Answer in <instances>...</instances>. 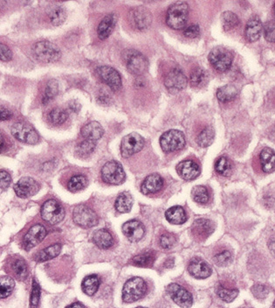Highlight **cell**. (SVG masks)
Here are the masks:
<instances>
[{"instance_id": "cell-5", "label": "cell", "mask_w": 275, "mask_h": 308, "mask_svg": "<svg viewBox=\"0 0 275 308\" xmlns=\"http://www.w3.org/2000/svg\"><path fill=\"white\" fill-rule=\"evenodd\" d=\"M160 145L165 152L178 151L185 147L186 138L181 131L169 130L165 132L160 138Z\"/></svg>"}, {"instance_id": "cell-39", "label": "cell", "mask_w": 275, "mask_h": 308, "mask_svg": "<svg viewBox=\"0 0 275 308\" xmlns=\"http://www.w3.org/2000/svg\"><path fill=\"white\" fill-rule=\"evenodd\" d=\"M87 184V178L83 175H75L70 178L67 184V188L73 193H76L84 189Z\"/></svg>"}, {"instance_id": "cell-28", "label": "cell", "mask_w": 275, "mask_h": 308, "mask_svg": "<svg viewBox=\"0 0 275 308\" xmlns=\"http://www.w3.org/2000/svg\"><path fill=\"white\" fill-rule=\"evenodd\" d=\"M165 217L169 222L174 225H182L187 220L186 211L178 206L168 209L165 213Z\"/></svg>"}, {"instance_id": "cell-22", "label": "cell", "mask_w": 275, "mask_h": 308, "mask_svg": "<svg viewBox=\"0 0 275 308\" xmlns=\"http://www.w3.org/2000/svg\"><path fill=\"white\" fill-rule=\"evenodd\" d=\"M117 20V17L114 13H110L103 18L97 28L99 39L102 40L108 39L114 31Z\"/></svg>"}, {"instance_id": "cell-40", "label": "cell", "mask_w": 275, "mask_h": 308, "mask_svg": "<svg viewBox=\"0 0 275 308\" xmlns=\"http://www.w3.org/2000/svg\"><path fill=\"white\" fill-rule=\"evenodd\" d=\"M192 198L198 204H207L209 201L210 195L207 187L197 186L193 187L192 192Z\"/></svg>"}, {"instance_id": "cell-10", "label": "cell", "mask_w": 275, "mask_h": 308, "mask_svg": "<svg viewBox=\"0 0 275 308\" xmlns=\"http://www.w3.org/2000/svg\"><path fill=\"white\" fill-rule=\"evenodd\" d=\"M12 134L20 142L34 145L39 141V134L32 126L23 122H17L12 126Z\"/></svg>"}, {"instance_id": "cell-21", "label": "cell", "mask_w": 275, "mask_h": 308, "mask_svg": "<svg viewBox=\"0 0 275 308\" xmlns=\"http://www.w3.org/2000/svg\"><path fill=\"white\" fill-rule=\"evenodd\" d=\"M263 27L260 18L257 16L251 17L245 25V36L249 42L257 41L261 35Z\"/></svg>"}, {"instance_id": "cell-47", "label": "cell", "mask_w": 275, "mask_h": 308, "mask_svg": "<svg viewBox=\"0 0 275 308\" xmlns=\"http://www.w3.org/2000/svg\"><path fill=\"white\" fill-rule=\"evenodd\" d=\"M214 261L219 267H225L232 261V253L228 250H224L214 256Z\"/></svg>"}, {"instance_id": "cell-12", "label": "cell", "mask_w": 275, "mask_h": 308, "mask_svg": "<svg viewBox=\"0 0 275 308\" xmlns=\"http://www.w3.org/2000/svg\"><path fill=\"white\" fill-rule=\"evenodd\" d=\"M144 139L138 134L133 133L123 138L121 144V153L123 158H128L138 153L143 149Z\"/></svg>"}, {"instance_id": "cell-49", "label": "cell", "mask_w": 275, "mask_h": 308, "mask_svg": "<svg viewBox=\"0 0 275 308\" xmlns=\"http://www.w3.org/2000/svg\"><path fill=\"white\" fill-rule=\"evenodd\" d=\"M39 297H40V288L35 279L33 280V289L31 293L30 307L37 308L39 305Z\"/></svg>"}, {"instance_id": "cell-62", "label": "cell", "mask_w": 275, "mask_h": 308, "mask_svg": "<svg viewBox=\"0 0 275 308\" xmlns=\"http://www.w3.org/2000/svg\"><path fill=\"white\" fill-rule=\"evenodd\" d=\"M273 308H275V301L274 303H273Z\"/></svg>"}, {"instance_id": "cell-34", "label": "cell", "mask_w": 275, "mask_h": 308, "mask_svg": "<svg viewBox=\"0 0 275 308\" xmlns=\"http://www.w3.org/2000/svg\"><path fill=\"white\" fill-rule=\"evenodd\" d=\"M214 137H215V134H214L213 128L211 126H205L198 134L196 140H197V145L201 147H207L213 144Z\"/></svg>"}, {"instance_id": "cell-57", "label": "cell", "mask_w": 275, "mask_h": 308, "mask_svg": "<svg viewBox=\"0 0 275 308\" xmlns=\"http://www.w3.org/2000/svg\"><path fill=\"white\" fill-rule=\"evenodd\" d=\"M268 247H269L270 252H272V254L274 256L275 258V238L270 240Z\"/></svg>"}, {"instance_id": "cell-1", "label": "cell", "mask_w": 275, "mask_h": 308, "mask_svg": "<svg viewBox=\"0 0 275 308\" xmlns=\"http://www.w3.org/2000/svg\"><path fill=\"white\" fill-rule=\"evenodd\" d=\"M189 6L186 2L172 4L166 13V24L174 30H181L188 20Z\"/></svg>"}, {"instance_id": "cell-36", "label": "cell", "mask_w": 275, "mask_h": 308, "mask_svg": "<svg viewBox=\"0 0 275 308\" xmlns=\"http://www.w3.org/2000/svg\"><path fill=\"white\" fill-rule=\"evenodd\" d=\"M221 23L224 30L231 31L239 24V19L235 13L230 11H226L222 13Z\"/></svg>"}, {"instance_id": "cell-9", "label": "cell", "mask_w": 275, "mask_h": 308, "mask_svg": "<svg viewBox=\"0 0 275 308\" xmlns=\"http://www.w3.org/2000/svg\"><path fill=\"white\" fill-rule=\"evenodd\" d=\"M42 219L51 225L61 222L65 217V210L61 204L54 199L45 201L41 208Z\"/></svg>"}, {"instance_id": "cell-59", "label": "cell", "mask_w": 275, "mask_h": 308, "mask_svg": "<svg viewBox=\"0 0 275 308\" xmlns=\"http://www.w3.org/2000/svg\"><path fill=\"white\" fill-rule=\"evenodd\" d=\"M5 144H6V141L4 139V137L1 136V149H2V151L5 150Z\"/></svg>"}, {"instance_id": "cell-45", "label": "cell", "mask_w": 275, "mask_h": 308, "mask_svg": "<svg viewBox=\"0 0 275 308\" xmlns=\"http://www.w3.org/2000/svg\"><path fill=\"white\" fill-rule=\"evenodd\" d=\"M96 145V142H94L92 140H88V139H85L84 141L77 145L76 153L78 154L80 157H87L95 151Z\"/></svg>"}, {"instance_id": "cell-30", "label": "cell", "mask_w": 275, "mask_h": 308, "mask_svg": "<svg viewBox=\"0 0 275 308\" xmlns=\"http://www.w3.org/2000/svg\"><path fill=\"white\" fill-rule=\"evenodd\" d=\"M60 251H61V246L60 244H54L38 252V254L35 256V261L37 262L50 261L57 257L58 255L60 254Z\"/></svg>"}, {"instance_id": "cell-58", "label": "cell", "mask_w": 275, "mask_h": 308, "mask_svg": "<svg viewBox=\"0 0 275 308\" xmlns=\"http://www.w3.org/2000/svg\"><path fill=\"white\" fill-rule=\"evenodd\" d=\"M66 308H86L85 307V305H82L81 303L80 302H75L73 303L72 305H68L67 307Z\"/></svg>"}, {"instance_id": "cell-48", "label": "cell", "mask_w": 275, "mask_h": 308, "mask_svg": "<svg viewBox=\"0 0 275 308\" xmlns=\"http://www.w3.org/2000/svg\"><path fill=\"white\" fill-rule=\"evenodd\" d=\"M264 37L268 42L275 43V21H268L263 27Z\"/></svg>"}, {"instance_id": "cell-42", "label": "cell", "mask_w": 275, "mask_h": 308, "mask_svg": "<svg viewBox=\"0 0 275 308\" xmlns=\"http://www.w3.org/2000/svg\"><path fill=\"white\" fill-rule=\"evenodd\" d=\"M12 272L19 279H25L28 275V268L26 261L22 259H18L12 264Z\"/></svg>"}, {"instance_id": "cell-29", "label": "cell", "mask_w": 275, "mask_h": 308, "mask_svg": "<svg viewBox=\"0 0 275 308\" xmlns=\"http://www.w3.org/2000/svg\"><path fill=\"white\" fill-rule=\"evenodd\" d=\"M132 206H133V198L131 194L128 192L120 193L114 203V208L117 212H119L121 214H126L130 212Z\"/></svg>"}, {"instance_id": "cell-27", "label": "cell", "mask_w": 275, "mask_h": 308, "mask_svg": "<svg viewBox=\"0 0 275 308\" xmlns=\"http://www.w3.org/2000/svg\"><path fill=\"white\" fill-rule=\"evenodd\" d=\"M94 243L101 249L110 248L114 244V240L109 232L105 229H100L94 234Z\"/></svg>"}, {"instance_id": "cell-35", "label": "cell", "mask_w": 275, "mask_h": 308, "mask_svg": "<svg viewBox=\"0 0 275 308\" xmlns=\"http://www.w3.org/2000/svg\"><path fill=\"white\" fill-rule=\"evenodd\" d=\"M215 170L218 174L224 177H229L233 172V163L228 158L223 156L216 161Z\"/></svg>"}, {"instance_id": "cell-20", "label": "cell", "mask_w": 275, "mask_h": 308, "mask_svg": "<svg viewBox=\"0 0 275 308\" xmlns=\"http://www.w3.org/2000/svg\"><path fill=\"white\" fill-rule=\"evenodd\" d=\"M189 273L196 278H207L212 274V268L199 258L192 259L188 266Z\"/></svg>"}, {"instance_id": "cell-18", "label": "cell", "mask_w": 275, "mask_h": 308, "mask_svg": "<svg viewBox=\"0 0 275 308\" xmlns=\"http://www.w3.org/2000/svg\"><path fill=\"white\" fill-rule=\"evenodd\" d=\"M123 233L130 242H138L145 234L144 226L138 220H129L123 225Z\"/></svg>"}, {"instance_id": "cell-14", "label": "cell", "mask_w": 275, "mask_h": 308, "mask_svg": "<svg viewBox=\"0 0 275 308\" xmlns=\"http://www.w3.org/2000/svg\"><path fill=\"white\" fill-rule=\"evenodd\" d=\"M187 79L179 68L171 69L165 78V86L170 92H177L186 88Z\"/></svg>"}, {"instance_id": "cell-38", "label": "cell", "mask_w": 275, "mask_h": 308, "mask_svg": "<svg viewBox=\"0 0 275 308\" xmlns=\"http://www.w3.org/2000/svg\"><path fill=\"white\" fill-rule=\"evenodd\" d=\"M1 288H0V296L2 299L12 294L15 288V281L10 276H3L1 279Z\"/></svg>"}, {"instance_id": "cell-55", "label": "cell", "mask_w": 275, "mask_h": 308, "mask_svg": "<svg viewBox=\"0 0 275 308\" xmlns=\"http://www.w3.org/2000/svg\"><path fill=\"white\" fill-rule=\"evenodd\" d=\"M12 113L10 112L9 110L6 109L5 107H1V114H0V118L2 121H6L8 119L12 118Z\"/></svg>"}, {"instance_id": "cell-41", "label": "cell", "mask_w": 275, "mask_h": 308, "mask_svg": "<svg viewBox=\"0 0 275 308\" xmlns=\"http://www.w3.org/2000/svg\"><path fill=\"white\" fill-rule=\"evenodd\" d=\"M48 118L53 124H61L66 121L67 118H68V113H67L66 110L56 107V108L52 110L50 113H49Z\"/></svg>"}, {"instance_id": "cell-16", "label": "cell", "mask_w": 275, "mask_h": 308, "mask_svg": "<svg viewBox=\"0 0 275 308\" xmlns=\"http://www.w3.org/2000/svg\"><path fill=\"white\" fill-rule=\"evenodd\" d=\"M47 236V230L42 225H35L32 226L27 232L23 239V246L27 251L38 246L41 243Z\"/></svg>"}, {"instance_id": "cell-17", "label": "cell", "mask_w": 275, "mask_h": 308, "mask_svg": "<svg viewBox=\"0 0 275 308\" xmlns=\"http://www.w3.org/2000/svg\"><path fill=\"white\" fill-rule=\"evenodd\" d=\"M39 184L30 177H24L20 178L14 186V191L19 198L27 199L35 195L39 191Z\"/></svg>"}, {"instance_id": "cell-43", "label": "cell", "mask_w": 275, "mask_h": 308, "mask_svg": "<svg viewBox=\"0 0 275 308\" xmlns=\"http://www.w3.org/2000/svg\"><path fill=\"white\" fill-rule=\"evenodd\" d=\"M58 92H59V86H58L57 81L54 80H50L45 86V93H44V97L42 99V103L48 104L49 101H51L53 98L56 97Z\"/></svg>"}, {"instance_id": "cell-13", "label": "cell", "mask_w": 275, "mask_h": 308, "mask_svg": "<svg viewBox=\"0 0 275 308\" xmlns=\"http://www.w3.org/2000/svg\"><path fill=\"white\" fill-rule=\"evenodd\" d=\"M167 293L180 307L190 308L193 304V298L191 293L178 284L170 285L167 288Z\"/></svg>"}, {"instance_id": "cell-31", "label": "cell", "mask_w": 275, "mask_h": 308, "mask_svg": "<svg viewBox=\"0 0 275 308\" xmlns=\"http://www.w3.org/2000/svg\"><path fill=\"white\" fill-rule=\"evenodd\" d=\"M156 260V252L148 251L142 254L136 255L132 259V264L135 267H150L152 266Z\"/></svg>"}, {"instance_id": "cell-54", "label": "cell", "mask_w": 275, "mask_h": 308, "mask_svg": "<svg viewBox=\"0 0 275 308\" xmlns=\"http://www.w3.org/2000/svg\"><path fill=\"white\" fill-rule=\"evenodd\" d=\"M0 57L2 61H9L12 60V53L8 46L2 44L0 46Z\"/></svg>"}, {"instance_id": "cell-24", "label": "cell", "mask_w": 275, "mask_h": 308, "mask_svg": "<svg viewBox=\"0 0 275 308\" xmlns=\"http://www.w3.org/2000/svg\"><path fill=\"white\" fill-rule=\"evenodd\" d=\"M164 186V181L161 176L156 173L150 174L144 179L141 191L144 194H150V193H155L159 192Z\"/></svg>"}, {"instance_id": "cell-32", "label": "cell", "mask_w": 275, "mask_h": 308, "mask_svg": "<svg viewBox=\"0 0 275 308\" xmlns=\"http://www.w3.org/2000/svg\"><path fill=\"white\" fill-rule=\"evenodd\" d=\"M217 98L218 100L221 101L223 103L230 102L234 100L238 95V90L236 87L232 85H226V86H222L218 88L217 91Z\"/></svg>"}, {"instance_id": "cell-51", "label": "cell", "mask_w": 275, "mask_h": 308, "mask_svg": "<svg viewBox=\"0 0 275 308\" xmlns=\"http://www.w3.org/2000/svg\"><path fill=\"white\" fill-rule=\"evenodd\" d=\"M184 35L189 39H195L200 35V27L197 24H190L184 31Z\"/></svg>"}, {"instance_id": "cell-8", "label": "cell", "mask_w": 275, "mask_h": 308, "mask_svg": "<svg viewBox=\"0 0 275 308\" xmlns=\"http://www.w3.org/2000/svg\"><path fill=\"white\" fill-rule=\"evenodd\" d=\"M73 219L76 225L83 228H91L99 222L97 214L85 204H79L75 208Z\"/></svg>"}, {"instance_id": "cell-26", "label": "cell", "mask_w": 275, "mask_h": 308, "mask_svg": "<svg viewBox=\"0 0 275 308\" xmlns=\"http://www.w3.org/2000/svg\"><path fill=\"white\" fill-rule=\"evenodd\" d=\"M260 167L264 172L270 173L275 170V151L272 149L266 147L260 151Z\"/></svg>"}, {"instance_id": "cell-50", "label": "cell", "mask_w": 275, "mask_h": 308, "mask_svg": "<svg viewBox=\"0 0 275 308\" xmlns=\"http://www.w3.org/2000/svg\"><path fill=\"white\" fill-rule=\"evenodd\" d=\"M176 243L175 235L170 233H165L160 238V245L165 249H170Z\"/></svg>"}, {"instance_id": "cell-25", "label": "cell", "mask_w": 275, "mask_h": 308, "mask_svg": "<svg viewBox=\"0 0 275 308\" xmlns=\"http://www.w3.org/2000/svg\"><path fill=\"white\" fill-rule=\"evenodd\" d=\"M214 230L213 223L207 219H197L192 225V233L195 236L200 239H205L213 234Z\"/></svg>"}, {"instance_id": "cell-11", "label": "cell", "mask_w": 275, "mask_h": 308, "mask_svg": "<svg viewBox=\"0 0 275 308\" xmlns=\"http://www.w3.org/2000/svg\"><path fill=\"white\" fill-rule=\"evenodd\" d=\"M129 22L132 27L138 31H145L150 27L152 22V16L149 10L144 6L136 7L129 12Z\"/></svg>"}, {"instance_id": "cell-6", "label": "cell", "mask_w": 275, "mask_h": 308, "mask_svg": "<svg viewBox=\"0 0 275 308\" xmlns=\"http://www.w3.org/2000/svg\"><path fill=\"white\" fill-rule=\"evenodd\" d=\"M208 59L213 68L218 71L223 72L230 69L233 64L234 57L227 49L222 46H217L211 50Z\"/></svg>"}, {"instance_id": "cell-4", "label": "cell", "mask_w": 275, "mask_h": 308, "mask_svg": "<svg viewBox=\"0 0 275 308\" xmlns=\"http://www.w3.org/2000/svg\"><path fill=\"white\" fill-rule=\"evenodd\" d=\"M147 291V285L139 277L130 278L123 288V300L124 302H135L144 296Z\"/></svg>"}, {"instance_id": "cell-52", "label": "cell", "mask_w": 275, "mask_h": 308, "mask_svg": "<svg viewBox=\"0 0 275 308\" xmlns=\"http://www.w3.org/2000/svg\"><path fill=\"white\" fill-rule=\"evenodd\" d=\"M251 292L258 299H265L268 295L269 290H268V288H266V286L259 284L251 288Z\"/></svg>"}, {"instance_id": "cell-44", "label": "cell", "mask_w": 275, "mask_h": 308, "mask_svg": "<svg viewBox=\"0 0 275 308\" xmlns=\"http://www.w3.org/2000/svg\"><path fill=\"white\" fill-rule=\"evenodd\" d=\"M218 296L224 302H233L239 294V291L236 288H227L219 287L217 291Z\"/></svg>"}, {"instance_id": "cell-60", "label": "cell", "mask_w": 275, "mask_h": 308, "mask_svg": "<svg viewBox=\"0 0 275 308\" xmlns=\"http://www.w3.org/2000/svg\"><path fill=\"white\" fill-rule=\"evenodd\" d=\"M272 136L275 137V130L272 132Z\"/></svg>"}, {"instance_id": "cell-33", "label": "cell", "mask_w": 275, "mask_h": 308, "mask_svg": "<svg viewBox=\"0 0 275 308\" xmlns=\"http://www.w3.org/2000/svg\"><path fill=\"white\" fill-rule=\"evenodd\" d=\"M100 287V278L97 275H88L84 278L81 288L84 293L88 296H93Z\"/></svg>"}, {"instance_id": "cell-56", "label": "cell", "mask_w": 275, "mask_h": 308, "mask_svg": "<svg viewBox=\"0 0 275 308\" xmlns=\"http://www.w3.org/2000/svg\"><path fill=\"white\" fill-rule=\"evenodd\" d=\"M69 108L72 110L73 112L77 113L81 109V106L76 101H73L72 103H70V105H69Z\"/></svg>"}, {"instance_id": "cell-23", "label": "cell", "mask_w": 275, "mask_h": 308, "mask_svg": "<svg viewBox=\"0 0 275 308\" xmlns=\"http://www.w3.org/2000/svg\"><path fill=\"white\" fill-rule=\"evenodd\" d=\"M81 134L85 139L96 142L102 138L104 130L98 122L90 121L81 127Z\"/></svg>"}, {"instance_id": "cell-61", "label": "cell", "mask_w": 275, "mask_h": 308, "mask_svg": "<svg viewBox=\"0 0 275 308\" xmlns=\"http://www.w3.org/2000/svg\"><path fill=\"white\" fill-rule=\"evenodd\" d=\"M273 12H274V16H275V4H274V6H273Z\"/></svg>"}, {"instance_id": "cell-63", "label": "cell", "mask_w": 275, "mask_h": 308, "mask_svg": "<svg viewBox=\"0 0 275 308\" xmlns=\"http://www.w3.org/2000/svg\"><path fill=\"white\" fill-rule=\"evenodd\" d=\"M136 308H146V307H141V306H140V307H136Z\"/></svg>"}, {"instance_id": "cell-37", "label": "cell", "mask_w": 275, "mask_h": 308, "mask_svg": "<svg viewBox=\"0 0 275 308\" xmlns=\"http://www.w3.org/2000/svg\"><path fill=\"white\" fill-rule=\"evenodd\" d=\"M207 77H208V75H207V71L201 67H196L193 69V71L191 73L190 82L192 86L198 87V86H203V84L207 82Z\"/></svg>"}, {"instance_id": "cell-19", "label": "cell", "mask_w": 275, "mask_h": 308, "mask_svg": "<svg viewBox=\"0 0 275 308\" xmlns=\"http://www.w3.org/2000/svg\"><path fill=\"white\" fill-rule=\"evenodd\" d=\"M177 172L182 179L192 181L200 174V167L193 160H185L177 165Z\"/></svg>"}, {"instance_id": "cell-53", "label": "cell", "mask_w": 275, "mask_h": 308, "mask_svg": "<svg viewBox=\"0 0 275 308\" xmlns=\"http://www.w3.org/2000/svg\"><path fill=\"white\" fill-rule=\"evenodd\" d=\"M12 182V178L8 172L6 171H1L0 172V187L1 190H6L9 187L10 184Z\"/></svg>"}, {"instance_id": "cell-3", "label": "cell", "mask_w": 275, "mask_h": 308, "mask_svg": "<svg viewBox=\"0 0 275 308\" xmlns=\"http://www.w3.org/2000/svg\"><path fill=\"white\" fill-rule=\"evenodd\" d=\"M33 53L37 60L43 63H54L60 58V50L49 41L37 42L33 46Z\"/></svg>"}, {"instance_id": "cell-2", "label": "cell", "mask_w": 275, "mask_h": 308, "mask_svg": "<svg viewBox=\"0 0 275 308\" xmlns=\"http://www.w3.org/2000/svg\"><path fill=\"white\" fill-rule=\"evenodd\" d=\"M123 58L125 61L126 67L132 74L142 75L147 71L149 62L146 57L140 52L136 50H124Z\"/></svg>"}, {"instance_id": "cell-46", "label": "cell", "mask_w": 275, "mask_h": 308, "mask_svg": "<svg viewBox=\"0 0 275 308\" xmlns=\"http://www.w3.org/2000/svg\"><path fill=\"white\" fill-rule=\"evenodd\" d=\"M49 18L54 25L62 24L66 18V10L62 7H57L55 9L52 10L49 14Z\"/></svg>"}, {"instance_id": "cell-7", "label": "cell", "mask_w": 275, "mask_h": 308, "mask_svg": "<svg viewBox=\"0 0 275 308\" xmlns=\"http://www.w3.org/2000/svg\"><path fill=\"white\" fill-rule=\"evenodd\" d=\"M102 178L107 184L121 185L125 181V172L119 162L109 161L102 167Z\"/></svg>"}, {"instance_id": "cell-15", "label": "cell", "mask_w": 275, "mask_h": 308, "mask_svg": "<svg viewBox=\"0 0 275 308\" xmlns=\"http://www.w3.org/2000/svg\"><path fill=\"white\" fill-rule=\"evenodd\" d=\"M97 73L99 77L102 79L104 83L107 84L110 89L114 92H117L122 87V79L120 76L119 72L116 69L108 66V65H102L97 69Z\"/></svg>"}]
</instances>
